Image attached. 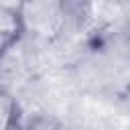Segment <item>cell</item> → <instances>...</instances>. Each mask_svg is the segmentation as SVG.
<instances>
[{
  "instance_id": "277c9868",
  "label": "cell",
  "mask_w": 130,
  "mask_h": 130,
  "mask_svg": "<svg viewBox=\"0 0 130 130\" xmlns=\"http://www.w3.org/2000/svg\"><path fill=\"white\" fill-rule=\"evenodd\" d=\"M20 130H69L59 118L51 116V114H32L28 116L26 120H22L20 124Z\"/></svg>"
},
{
  "instance_id": "6da1fadb",
  "label": "cell",
  "mask_w": 130,
  "mask_h": 130,
  "mask_svg": "<svg viewBox=\"0 0 130 130\" xmlns=\"http://www.w3.org/2000/svg\"><path fill=\"white\" fill-rule=\"evenodd\" d=\"M14 8L24 26V35L41 43L59 41L69 22L65 0H18Z\"/></svg>"
},
{
  "instance_id": "7a4b0ae2",
  "label": "cell",
  "mask_w": 130,
  "mask_h": 130,
  "mask_svg": "<svg viewBox=\"0 0 130 130\" xmlns=\"http://www.w3.org/2000/svg\"><path fill=\"white\" fill-rule=\"evenodd\" d=\"M24 26L14 6H0V61L20 45L24 39Z\"/></svg>"
},
{
  "instance_id": "3957f363",
  "label": "cell",
  "mask_w": 130,
  "mask_h": 130,
  "mask_svg": "<svg viewBox=\"0 0 130 130\" xmlns=\"http://www.w3.org/2000/svg\"><path fill=\"white\" fill-rule=\"evenodd\" d=\"M22 116L12 93L0 85V130H20Z\"/></svg>"
}]
</instances>
